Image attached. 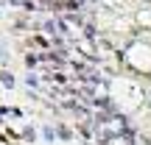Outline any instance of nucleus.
<instances>
[{"label":"nucleus","mask_w":151,"mask_h":145,"mask_svg":"<svg viewBox=\"0 0 151 145\" xmlns=\"http://www.w3.org/2000/svg\"><path fill=\"white\" fill-rule=\"evenodd\" d=\"M56 134H59L62 140H70V137H73V131L67 129V126H59V131H56Z\"/></svg>","instance_id":"nucleus-1"},{"label":"nucleus","mask_w":151,"mask_h":145,"mask_svg":"<svg viewBox=\"0 0 151 145\" xmlns=\"http://www.w3.org/2000/svg\"><path fill=\"white\" fill-rule=\"evenodd\" d=\"M0 81H3L6 86H14V75L11 73H0Z\"/></svg>","instance_id":"nucleus-2"},{"label":"nucleus","mask_w":151,"mask_h":145,"mask_svg":"<svg viewBox=\"0 0 151 145\" xmlns=\"http://www.w3.org/2000/svg\"><path fill=\"white\" fill-rule=\"evenodd\" d=\"M34 137H37V131H34V129H31V126H28V129H25V131H22V140H31V142H34Z\"/></svg>","instance_id":"nucleus-3"},{"label":"nucleus","mask_w":151,"mask_h":145,"mask_svg":"<svg viewBox=\"0 0 151 145\" xmlns=\"http://www.w3.org/2000/svg\"><path fill=\"white\" fill-rule=\"evenodd\" d=\"M42 137H45V140H53V137H56V131L50 129V126H45V129H42Z\"/></svg>","instance_id":"nucleus-4"},{"label":"nucleus","mask_w":151,"mask_h":145,"mask_svg":"<svg viewBox=\"0 0 151 145\" xmlns=\"http://www.w3.org/2000/svg\"><path fill=\"white\" fill-rule=\"evenodd\" d=\"M34 45H37V48H48V39L45 36H34Z\"/></svg>","instance_id":"nucleus-5"},{"label":"nucleus","mask_w":151,"mask_h":145,"mask_svg":"<svg viewBox=\"0 0 151 145\" xmlns=\"http://www.w3.org/2000/svg\"><path fill=\"white\" fill-rule=\"evenodd\" d=\"M37 61H39V59H37L34 53H28V56H25V64H28V67H37Z\"/></svg>","instance_id":"nucleus-6"},{"label":"nucleus","mask_w":151,"mask_h":145,"mask_svg":"<svg viewBox=\"0 0 151 145\" xmlns=\"http://www.w3.org/2000/svg\"><path fill=\"white\" fill-rule=\"evenodd\" d=\"M25 84H28V86H39V81H37V75H31V73H28V78H25Z\"/></svg>","instance_id":"nucleus-7"},{"label":"nucleus","mask_w":151,"mask_h":145,"mask_svg":"<svg viewBox=\"0 0 151 145\" xmlns=\"http://www.w3.org/2000/svg\"><path fill=\"white\" fill-rule=\"evenodd\" d=\"M3 56H6V53H3V48H0V59H3Z\"/></svg>","instance_id":"nucleus-8"}]
</instances>
